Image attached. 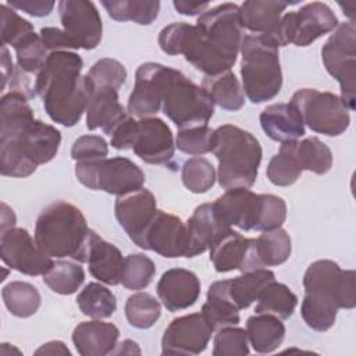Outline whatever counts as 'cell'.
<instances>
[{
  "label": "cell",
  "instance_id": "1",
  "mask_svg": "<svg viewBox=\"0 0 356 356\" xmlns=\"http://www.w3.org/2000/svg\"><path fill=\"white\" fill-rule=\"evenodd\" d=\"M242 38L239 6L222 3L204 11L196 25H189L181 54L206 76H213L234 67Z\"/></svg>",
  "mask_w": 356,
  "mask_h": 356
},
{
  "label": "cell",
  "instance_id": "2",
  "mask_svg": "<svg viewBox=\"0 0 356 356\" xmlns=\"http://www.w3.org/2000/svg\"><path fill=\"white\" fill-rule=\"evenodd\" d=\"M83 61L74 51H51L38 72L35 92L57 124L74 127L86 111L88 90L81 75Z\"/></svg>",
  "mask_w": 356,
  "mask_h": 356
},
{
  "label": "cell",
  "instance_id": "3",
  "mask_svg": "<svg viewBox=\"0 0 356 356\" xmlns=\"http://www.w3.org/2000/svg\"><path fill=\"white\" fill-rule=\"evenodd\" d=\"M95 235L82 211L65 200L46 206L35 224V241L49 257L86 263Z\"/></svg>",
  "mask_w": 356,
  "mask_h": 356
},
{
  "label": "cell",
  "instance_id": "4",
  "mask_svg": "<svg viewBox=\"0 0 356 356\" xmlns=\"http://www.w3.org/2000/svg\"><path fill=\"white\" fill-rule=\"evenodd\" d=\"M211 152L218 160L217 179L222 189L253 186L263 156L256 136L236 125H221L214 129Z\"/></svg>",
  "mask_w": 356,
  "mask_h": 356
},
{
  "label": "cell",
  "instance_id": "5",
  "mask_svg": "<svg viewBox=\"0 0 356 356\" xmlns=\"http://www.w3.org/2000/svg\"><path fill=\"white\" fill-rule=\"evenodd\" d=\"M157 79L163 113L179 129L209 124L214 114V104L202 86L181 71L160 63H157Z\"/></svg>",
  "mask_w": 356,
  "mask_h": 356
},
{
  "label": "cell",
  "instance_id": "6",
  "mask_svg": "<svg viewBox=\"0 0 356 356\" xmlns=\"http://www.w3.org/2000/svg\"><path fill=\"white\" fill-rule=\"evenodd\" d=\"M241 76L245 96L254 104L274 99L282 86L278 47L263 35H243Z\"/></svg>",
  "mask_w": 356,
  "mask_h": 356
},
{
  "label": "cell",
  "instance_id": "7",
  "mask_svg": "<svg viewBox=\"0 0 356 356\" xmlns=\"http://www.w3.org/2000/svg\"><path fill=\"white\" fill-rule=\"evenodd\" d=\"M75 177L92 191H104L115 196L143 188L146 179L142 168L122 156L76 161Z\"/></svg>",
  "mask_w": 356,
  "mask_h": 356
},
{
  "label": "cell",
  "instance_id": "8",
  "mask_svg": "<svg viewBox=\"0 0 356 356\" xmlns=\"http://www.w3.org/2000/svg\"><path fill=\"white\" fill-rule=\"evenodd\" d=\"M289 103L298 110L303 124L317 134L338 136L349 128V108L335 93L303 88L292 95Z\"/></svg>",
  "mask_w": 356,
  "mask_h": 356
},
{
  "label": "cell",
  "instance_id": "9",
  "mask_svg": "<svg viewBox=\"0 0 356 356\" xmlns=\"http://www.w3.org/2000/svg\"><path fill=\"white\" fill-rule=\"evenodd\" d=\"M327 72L338 81L341 99L349 111L355 110L356 89V25L353 21L338 24L321 49Z\"/></svg>",
  "mask_w": 356,
  "mask_h": 356
},
{
  "label": "cell",
  "instance_id": "10",
  "mask_svg": "<svg viewBox=\"0 0 356 356\" xmlns=\"http://www.w3.org/2000/svg\"><path fill=\"white\" fill-rule=\"evenodd\" d=\"M305 292L332 302L338 309L356 306L355 271L342 270L338 263L323 259L312 263L303 275Z\"/></svg>",
  "mask_w": 356,
  "mask_h": 356
},
{
  "label": "cell",
  "instance_id": "11",
  "mask_svg": "<svg viewBox=\"0 0 356 356\" xmlns=\"http://www.w3.org/2000/svg\"><path fill=\"white\" fill-rule=\"evenodd\" d=\"M0 257L11 270L31 277H43L54 263L51 257L40 250L31 234L18 227L1 231Z\"/></svg>",
  "mask_w": 356,
  "mask_h": 356
},
{
  "label": "cell",
  "instance_id": "12",
  "mask_svg": "<svg viewBox=\"0 0 356 356\" xmlns=\"http://www.w3.org/2000/svg\"><path fill=\"white\" fill-rule=\"evenodd\" d=\"M267 193H254L248 188L227 189L213 203L220 220L243 231H263Z\"/></svg>",
  "mask_w": 356,
  "mask_h": 356
},
{
  "label": "cell",
  "instance_id": "13",
  "mask_svg": "<svg viewBox=\"0 0 356 356\" xmlns=\"http://www.w3.org/2000/svg\"><path fill=\"white\" fill-rule=\"evenodd\" d=\"M213 330L202 313L174 318L161 338L163 355H199L206 350Z\"/></svg>",
  "mask_w": 356,
  "mask_h": 356
},
{
  "label": "cell",
  "instance_id": "14",
  "mask_svg": "<svg viewBox=\"0 0 356 356\" xmlns=\"http://www.w3.org/2000/svg\"><path fill=\"white\" fill-rule=\"evenodd\" d=\"M58 15L63 29L72 38L79 49L93 50L99 46L103 24L93 1L61 0L58 3Z\"/></svg>",
  "mask_w": 356,
  "mask_h": 356
},
{
  "label": "cell",
  "instance_id": "15",
  "mask_svg": "<svg viewBox=\"0 0 356 356\" xmlns=\"http://www.w3.org/2000/svg\"><path fill=\"white\" fill-rule=\"evenodd\" d=\"M157 210L156 197L146 188L117 196L114 203V214L118 224L128 234L129 239L140 249L145 232Z\"/></svg>",
  "mask_w": 356,
  "mask_h": 356
},
{
  "label": "cell",
  "instance_id": "16",
  "mask_svg": "<svg viewBox=\"0 0 356 356\" xmlns=\"http://www.w3.org/2000/svg\"><path fill=\"white\" fill-rule=\"evenodd\" d=\"M188 246L186 224L171 213L157 210L149 224L142 249L159 253L163 257H185Z\"/></svg>",
  "mask_w": 356,
  "mask_h": 356
},
{
  "label": "cell",
  "instance_id": "17",
  "mask_svg": "<svg viewBox=\"0 0 356 356\" xmlns=\"http://www.w3.org/2000/svg\"><path fill=\"white\" fill-rule=\"evenodd\" d=\"M132 150L147 164H168L174 157L175 143L167 122L157 117L140 118Z\"/></svg>",
  "mask_w": 356,
  "mask_h": 356
},
{
  "label": "cell",
  "instance_id": "18",
  "mask_svg": "<svg viewBox=\"0 0 356 356\" xmlns=\"http://www.w3.org/2000/svg\"><path fill=\"white\" fill-rule=\"evenodd\" d=\"M209 250L210 261L217 273L232 270L245 273L260 268L254 252V239L245 238L232 228L222 234Z\"/></svg>",
  "mask_w": 356,
  "mask_h": 356
},
{
  "label": "cell",
  "instance_id": "19",
  "mask_svg": "<svg viewBox=\"0 0 356 356\" xmlns=\"http://www.w3.org/2000/svg\"><path fill=\"white\" fill-rule=\"evenodd\" d=\"M291 43L306 47L323 35L332 32L338 26V18L325 3L312 1L298 11H291Z\"/></svg>",
  "mask_w": 356,
  "mask_h": 356
},
{
  "label": "cell",
  "instance_id": "20",
  "mask_svg": "<svg viewBox=\"0 0 356 356\" xmlns=\"http://www.w3.org/2000/svg\"><path fill=\"white\" fill-rule=\"evenodd\" d=\"M157 295L168 312L185 310L196 303L200 295V281L186 268H170L157 282Z\"/></svg>",
  "mask_w": 356,
  "mask_h": 356
},
{
  "label": "cell",
  "instance_id": "21",
  "mask_svg": "<svg viewBox=\"0 0 356 356\" xmlns=\"http://www.w3.org/2000/svg\"><path fill=\"white\" fill-rule=\"evenodd\" d=\"M229 228V225L220 220L213 203L197 206L186 221L188 246L185 257H195L204 253Z\"/></svg>",
  "mask_w": 356,
  "mask_h": 356
},
{
  "label": "cell",
  "instance_id": "22",
  "mask_svg": "<svg viewBox=\"0 0 356 356\" xmlns=\"http://www.w3.org/2000/svg\"><path fill=\"white\" fill-rule=\"evenodd\" d=\"M88 90L86 128L89 131L102 128L111 135L114 128L129 114L118 100V90L113 88H96Z\"/></svg>",
  "mask_w": 356,
  "mask_h": 356
},
{
  "label": "cell",
  "instance_id": "23",
  "mask_svg": "<svg viewBox=\"0 0 356 356\" xmlns=\"http://www.w3.org/2000/svg\"><path fill=\"white\" fill-rule=\"evenodd\" d=\"M161 108V90L157 79V63L149 61L138 67L135 85L128 99V113L138 118H147Z\"/></svg>",
  "mask_w": 356,
  "mask_h": 356
},
{
  "label": "cell",
  "instance_id": "24",
  "mask_svg": "<svg viewBox=\"0 0 356 356\" xmlns=\"http://www.w3.org/2000/svg\"><path fill=\"white\" fill-rule=\"evenodd\" d=\"M120 330L100 320L82 321L72 331V342L81 356H104L117 346Z\"/></svg>",
  "mask_w": 356,
  "mask_h": 356
},
{
  "label": "cell",
  "instance_id": "25",
  "mask_svg": "<svg viewBox=\"0 0 356 356\" xmlns=\"http://www.w3.org/2000/svg\"><path fill=\"white\" fill-rule=\"evenodd\" d=\"M260 125L264 134L275 142L298 140L305 135L300 114L291 103H275L260 113Z\"/></svg>",
  "mask_w": 356,
  "mask_h": 356
},
{
  "label": "cell",
  "instance_id": "26",
  "mask_svg": "<svg viewBox=\"0 0 356 356\" xmlns=\"http://www.w3.org/2000/svg\"><path fill=\"white\" fill-rule=\"evenodd\" d=\"M13 142L18 143L32 163L40 165L56 157L61 143V134L56 127L35 120L33 124L18 139H13Z\"/></svg>",
  "mask_w": 356,
  "mask_h": 356
},
{
  "label": "cell",
  "instance_id": "27",
  "mask_svg": "<svg viewBox=\"0 0 356 356\" xmlns=\"http://www.w3.org/2000/svg\"><path fill=\"white\" fill-rule=\"evenodd\" d=\"M29 99L19 92H8L0 100V140L18 139L35 121Z\"/></svg>",
  "mask_w": 356,
  "mask_h": 356
},
{
  "label": "cell",
  "instance_id": "28",
  "mask_svg": "<svg viewBox=\"0 0 356 356\" xmlns=\"http://www.w3.org/2000/svg\"><path fill=\"white\" fill-rule=\"evenodd\" d=\"M89 273L106 285H118L121 284V273L124 257L121 250L100 238L97 234L93 236L89 256H88Z\"/></svg>",
  "mask_w": 356,
  "mask_h": 356
},
{
  "label": "cell",
  "instance_id": "29",
  "mask_svg": "<svg viewBox=\"0 0 356 356\" xmlns=\"http://www.w3.org/2000/svg\"><path fill=\"white\" fill-rule=\"evenodd\" d=\"M249 345L257 353H271L280 348L285 338V325L274 314L256 313L246 321Z\"/></svg>",
  "mask_w": 356,
  "mask_h": 356
},
{
  "label": "cell",
  "instance_id": "30",
  "mask_svg": "<svg viewBox=\"0 0 356 356\" xmlns=\"http://www.w3.org/2000/svg\"><path fill=\"white\" fill-rule=\"evenodd\" d=\"M274 280V273L267 268L245 271L235 278L225 280V291L232 305L242 310L256 302L261 291Z\"/></svg>",
  "mask_w": 356,
  "mask_h": 356
},
{
  "label": "cell",
  "instance_id": "31",
  "mask_svg": "<svg viewBox=\"0 0 356 356\" xmlns=\"http://www.w3.org/2000/svg\"><path fill=\"white\" fill-rule=\"evenodd\" d=\"M288 7L286 1L273 0H248L239 6V21L242 28L254 32L256 35L266 33L282 17Z\"/></svg>",
  "mask_w": 356,
  "mask_h": 356
},
{
  "label": "cell",
  "instance_id": "32",
  "mask_svg": "<svg viewBox=\"0 0 356 356\" xmlns=\"http://www.w3.org/2000/svg\"><path fill=\"white\" fill-rule=\"evenodd\" d=\"M213 331L236 325L239 323V310L229 300L225 291V280L213 282L207 289V299L200 312Z\"/></svg>",
  "mask_w": 356,
  "mask_h": 356
},
{
  "label": "cell",
  "instance_id": "33",
  "mask_svg": "<svg viewBox=\"0 0 356 356\" xmlns=\"http://www.w3.org/2000/svg\"><path fill=\"white\" fill-rule=\"evenodd\" d=\"M202 88L207 92L213 104L225 111H238L245 104L242 85L231 70L213 76H204Z\"/></svg>",
  "mask_w": 356,
  "mask_h": 356
},
{
  "label": "cell",
  "instance_id": "34",
  "mask_svg": "<svg viewBox=\"0 0 356 356\" xmlns=\"http://www.w3.org/2000/svg\"><path fill=\"white\" fill-rule=\"evenodd\" d=\"M254 252L260 268L280 266L291 256V236L282 228L264 231L254 239Z\"/></svg>",
  "mask_w": 356,
  "mask_h": 356
},
{
  "label": "cell",
  "instance_id": "35",
  "mask_svg": "<svg viewBox=\"0 0 356 356\" xmlns=\"http://www.w3.org/2000/svg\"><path fill=\"white\" fill-rule=\"evenodd\" d=\"M293 156L302 171H312L314 174H327L332 167L331 149L316 136L303 140H291Z\"/></svg>",
  "mask_w": 356,
  "mask_h": 356
},
{
  "label": "cell",
  "instance_id": "36",
  "mask_svg": "<svg viewBox=\"0 0 356 356\" xmlns=\"http://www.w3.org/2000/svg\"><path fill=\"white\" fill-rule=\"evenodd\" d=\"M102 6L115 21H134L139 25H150L159 15V0H103Z\"/></svg>",
  "mask_w": 356,
  "mask_h": 356
},
{
  "label": "cell",
  "instance_id": "37",
  "mask_svg": "<svg viewBox=\"0 0 356 356\" xmlns=\"http://www.w3.org/2000/svg\"><path fill=\"white\" fill-rule=\"evenodd\" d=\"M1 298L7 310L19 318L33 316L40 307V293L36 286L25 281H13L3 286Z\"/></svg>",
  "mask_w": 356,
  "mask_h": 356
},
{
  "label": "cell",
  "instance_id": "38",
  "mask_svg": "<svg viewBox=\"0 0 356 356\" xmlns=\"http://www.w3.org/2000/svg\"><path fill=\"white\" fill-rule=\"evenodd\" d=\"M76 305L82 314L95 320H103L114 314L117 298L107 286L99 282H89L78 293Z\"/></svg>",
  "mask_w": 356,
  "mask_h": 356
},
{
  "label": "cell",
  "instance_id": "39",
  "mask_svg": "<svg viewBox=\"0 0 356 356\" xmlns=\"http://www.w3.org/2000/svg\"><path fill=\"white\" fill-rule=\"evenodd\" d=\"M298 306V296L281 282L275 280L270 282L259 295L256 313H270L281 320L289 318Z\"/></svg>",
  "mask_w": 356,
  "mask_h": 356
},
{
  "label": "cell",
  "instance_id": "40",
  "mask_svg": "<svg viewBox=\"0 0 356 356\" xmlns=\"http://www.w3.org/2000/svg\"><path fill=\"white\" fill-rule=\"evenodd\" d=\"M85 281V271L81 264L70 260L54 261L43 275V282L56 293L72 295Z\"/></svg>",
  "mask_w": 356,
  "mask_h": 356
},
{
  "label": "cell",
  "instance_id": "41",
  "mask_svg": "<svg viewBox=\"0 0 356 356\" xmlns=\"http://www.w3.org/2000/svg\"><path fill=\"white\" fill-rule=\"evenodd\" d=\"M338 307L317 295L305 292V298L300 305V314L306 325L314 331H328L337 320Z\"/></svg>",
  "mask_w": 356,
  "mask_h": 356
},
{
  "label": "cell",
  "instance_id": "42",
  "mask_svg": "<svg viewBox=\"0 0 356 356\" xmlns=\"http://www.w3.org/2000/svg\"><path fill=\"white\" fill-rule=\"evenodd\" d=\"M125 317L128 323L139 330L150 328L160 318L161 307L159 300L147 292H136L125 302Z\"/></svg>",
  "mask_w": 356,
  "mask_h": 356
},
{
  "label": "cell",
  "instance_id": "43",
  "mask_svg": "<svg viewBox=\"0 0 356 356\" xmlns=\"http://www.w3.org/2000/svg\"><path fill=\"white\" fill-rule=\"evenodd\" d=\"M83 81L86 89L113 88L118 90L127 81V70L118 60L100 58L83 75Z\"/></svg>",
  "mask_w": 356,
  "mask_h": 356
},
{
  "label": "cell",
  "instance_id": "44",
  "mask_svg": "<svg viewBox=\"0 0 356 356\" xmlns=\"http://www.w3.org/2000/svg\"><path fill=\"white\" fill-rule=\"evenodd\" d=\"M266 174L275 186H289L298 181L302 170L293 156L291 142L281 143L278 153L271 157Z\"/></svg>",
  "mask_w": 356,
  "mask_h": 356
},
{
  "label": "cell",
  "instance_id": "45",
  "mask_svg": "<svg viewBox=\"0 0 356 356\" xmlns=\"http://www.w3.org/2000/svg\"><path fill=\"white\" fill-rule=\"evenodd\" d=\"M216 170L204 157H191L181 168L184 186L192 193H206L216 182Z\"/></svg>",
  "mask_w": 356,
  "mask_h": 356
},
{
  "label": "cell",
  "instance_id": "46",
  "mask_svg": "<svg viewBox=\"0 0 356 356\" xmlns=\"http://www.w3.org/2000/svg\"><path fill=\"white\" fill-rule=\"evenodd\" d=\"M156 274L153 260L143 253H131L124 259L121 284L131 291L145 289Z\"/></svg>",
  "mask_w": 356,
  "mask_h": 356
},
{
  "label": "cell",
  "instance_id": "47",
  "mask_svg": "<svg viewBox=\"0 0 356 356\" xmlns=\"http://www.w3.org/2000/svg\"><path fill=\"white\" fill-rule=\"evenodd\" d=\"M38 165L32 163L18 143L13 140H0V172L4 177L25 178L36 171Z\"/></svg>",
  "mask_w": 356,
  "mask_h": 356
},
{
  "label": "cell",
  "instance_id": "48",
  "mask_svg": "<svg viewBox=\"0 0 356 356\" xmlns=\"http://www.w3.org/2000/svg\"><path fill=\"white\" fill-rule=\"evenodd\" d=\"M0 15H1V44H10L14 49L26 40L31 35L35 33L33 25L19 17L14 8L3 3L0 6Z\"/></svg>",
  "mask_w": 356,
  "mask_h": 356
},
{
  "label": "cell",
  "instance_id": "49",
  "mask_svg": "<svg viewBox=\"0 0 356 356\" xmlns=\"http://www.w3.org/2000/svg\"><path fill=\"white\" fill-rule=\"evenodd\" d=\"M175 146L191 156L206 154L214 146V129L209 125L192 127L179 129L175 139Z\"/></svg>",
  "mask_w": 356,
  "mask_h": 356
},
{
  "label": "cell",
  "instance_id": "50",
  "mask_svg": "<svg viewBox=\"0 0 356 356\" xmlns=\"http://www.w3.org/2000/svg\"><path fill=\"white\" fill-rule=\"evenodd\" d=\"M14 50L17 54V67L25 74L39 72L50 54L38 33L31 35Z\"/></svg>",
  "mask_w": 356,
  "mask_h": 356
},
{
  "label": "cell",
  "instance_id": "51",
  "mask_svg": "<svg viewBox=\"0 0 356 356\" xmlns=\"http://www.w3.org/2000/svg\"><path fill=\"white\" fill-rule=\"evenodd\" d=\"M249 355L246 330L229 325L220 328L213 342V356H245Z\"/></svg>",
  "mask_w": 356,
  "mask_h": 356
},
{
  "label": "cell",
  "instance_id": "52",
  "mask_svg": "<svg viewBox=\"0 0 356 356\" xmlns=\"http://www.w3.org/2000/svg\"><path fill=\"white\" fill-rule=\"evenodd\" d=\"M108 154V145L104 138L99 135H82L75 139L71 147V157L75 161L106 159Z\"/></svg>",
  "mask_w": 356,
  "mask_h": 356
},
{
  "label": "cell",
  "instance_id": "53",
  "mask_svg": "<svg viewBox=\"0 0 356 356\" xmlns=\"http://www.w3.org/2000/svg\"><path fill=\"white\" fill-rule=\"evenodd\" d=\"M40 39L46 49L51 51H61V50H76L79 49L78 44L72 40V38L64 31L54 26H44L40 29Z\"/></svg>",
  "mask_w": 356,
  "mask_h": 356
},
{
  "label": "cell",
  "instance_id": "54",
  "mask_svg": "<svg viewBox=\"0 0 356 356\" xmlns=\"http://www.w3.org/2000/svg\"><path fill=\"white\" fill-rule=\"evenodd\" d=\"M136 129H138V121L134 120L131 115H128L111 132L110 145L117 150L132 149Z\"/></svg>",
  "mask_w": 356,
  "mask_h": 356
},
{
  "label": "cell",
  "instance_id": "55",
  "mask_svg": "<svg viewBox=\"0 0 356 356\" xmlns=\"http://www.w3.org/2000/svg\"><path fill=\"white\" fill-rule=\"evenodd\" d=\"M7 6L21 10L32 17H46L51 13L54 1L50 0H8Z\"/></svg>",
  "mask_w": 356,
  "mask_h": 356
},
{
  "label": "cell",
  "instance_id": "56",
  "mask_svg": "<svg viewBox=\"0 0 356 356\" xmlns=\"http://www.w3.org/2000/svg\"><path fill=\"white\" fill-rule=\"evenodd\" d=\"M174 7L177 10V13L182 14V15H202L207 7L210 6L207 1L204 3H195V1H185V0H175L174 3Z\"/></svg>",
  "mask_w": 356,
  "mask_h": 356
},
{
  "label": "cell",
  "instance_id": "57",
  "mask_svg": "<svg viewBox=\"0 0 356 356\" xmlns=\"http://www.w3.org/2000/svg\"><path fill=\"white\" fill-rule=\"evenodd\" d=\"M14 65H13V60L10 57V53L7 50V47L4 44H1V90L6 89V85L8 81H11L13 75H14Z\"/></svg>",
  "mask_w": 356,
  "mask_h": 356
},
{
  "label": "cell",
  "instance_id": "58",
  "mask_svg": "<svg viewBox=\"0 0 356 356\" xmlns=\"http://www.w3.org/2000/svg\"><path fill=\"white\" fill-rule=\"evenodd\" d=\"M71 355L70 349L64 345V342L61 341H50L43 343L36 352L35 355Z\"/></svg>",
  "mask_w": 356,
  "mask_h": 356
},
{
  "label": "cell",
  "instance_id": "59",
  "mask_svg": "<svg viewBox=\"0 0 356 356\" xmlns=\"http://www.w3.org/2000/svg\"><path fill=\"white\" fill-rule=\"evenodd\" d=\"M15 224V214L14 211L6 204L1 203V231H6Z\"/></svg>",
  "mask_w": 356,
  "mask_h": 356
}]
</instances>
